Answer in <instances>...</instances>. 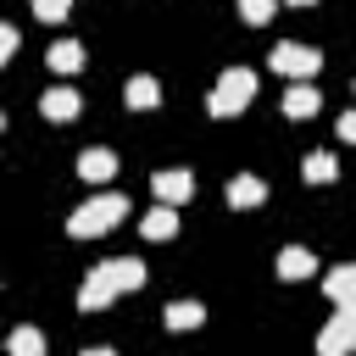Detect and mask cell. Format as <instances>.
<instances>
[{
  "label": "cell",
  "instance_id": "cell-4",
  "mask_svg": "<svg viewBox=\"0 0 356 356\" xmlns=\"http://www.w3.org/2000/svg\"><path fill=\"white\" fill-rule=\"evenodd\" d=\"M111 295H117V284L106 278V267H95V273L83 278V289H78V312H100Z\"/></svg>",
  "mask_w": 356,
  "mask_h": 356
},
{
  "label": "cell",
  "instance_id": "cell-25",
  "mask_svg": "<svg viewBox=\"0 0 356 356\" xmlns=\"http://www.w3.org/2000/svg\"><path fill=\"white\" fill-rule=\"evenodd\" d=\"M289 6H312V0H289Z\"/></svg>",
  "mask_w": 356,
  "mask_h": 356
},
{
  "label": "cell",
  "instance_id": "cell-12",
  "mask_svg": "<svg viewBox=\"0 0 356 356\" xmlns=\"http://www.w3.org/2000/svg\"><path fill=\"white\" fill-rule=\"evenodd\" d=\"M323 289H328L334 306H339V300H356V261H350V267H334V273L323 278Z\"/></svg>",
  "mask_w": 356,
  "mask_h": 356
},
{
  "label": "cell",
  "instance_id": "cell-24",
  "mask_svg": "<svg viewBox=\"0 0 356 356\" xmlns=\"http://www.w3.org/2000/svg\"><path fill=\"white\" fill-rule=\"evenodd\" d=\"M339 317H345V323L356 328V300H339Z\"/></svg>",
  "mask_w": 356,
  "mask_h": 356
},
{
  "label": "cell",
  "instance_id": "cell-3",
  "mask_svg": "<svg viewBox=\"0 0 356 356\" xmlns=\"http://www.w3.org/2000/svg\"><path fill=\"white\" fill-rule=\"evenodd\" d=\"M317 67H323V56L312 44H278L273 50V72H284V78H317Z\"/></svg>",
  "mask_w": 356,
  "mask_h": 356
},
{
  "label": "cell",
  "instance_id": "cell-10",
  "mask_svg": "<svg viewBox=\"0 0 356 356\" xmlns=\"http://www.w3.org/2000/svg\"><path fill=\"white\" fill-rule=\"evenodd\" d=\"M261 200H267V184H261V178H234V184H228V206L245 211V206H261Z\"/></svg>",
  "mask_w": 356,
  "mask_h": 356
},
{
  "label": "cell",
  "instance_id": "cell-19",
  "mask_svg": "<svg viewBox=\"0 0 356 356\" xmlns=\"http://www.w3.org/2000/svg\"><path fill=\"white\" fill-rule=\"evenodd\" d=\"M273 11H278V0H239V17H245L250 28H261V22H273Z\"/></svg>",
  "mask_w": 356,
  "mask_h": 356
},
{
  "label": "cell",
  "instance_id": "cell-7",
  "mask_svg": "<svg viewBox=\"0 0 356 356\" xmlns=\"http://www.w3.org/2000/svg\"><path fill=\"white\" fill-rule=\"evenodd\" d=\"M111 172H117V156L111 150H83L78 156V178H89V184H106Z\"/></svg>",
  "mask_w": 356,
  "mask_h": 356
},
{
  "label": "cell",
  "instance_id": "cell-1",
  "mask_svg": "<svg viewBox=\"0 0 356 356\" xmlns=\"http://www.w3.org/2000/svg\"><path fill=\"white\" fill-rule=\"evenodd\" d=\"M250 95H256V72H250V67H228V72L217 78V89L206 95V111H211V117H234V111L250 106Z\"/></svg>",
  "mask_w": 356,
  "mask_h": 356
},
{
  "label": "cell",
  "instance_id": "cell-11",
  "mask_svg": "<svg viewBox=\"0 0 356 356\" xmlns=\"http://www.w3.org/2000/svg\"><path fill=\"white\" fill-rule=\"evenodd\" d=\"M139 228H145V239H172V234H178V211L161 200V206H156V211H150Z\"/></svg>",
  "mask_w": 356,
  "mask_h": 356
},
{
  "label": "cell",
  "instance_id": "cell-20",
  "mask_svg": "<svg viewBox=\"0 0 356 356\" xmlns=\"http://www.w3.org/2000/svg\"><path fill=\"white\" fill-rule=\"evenodd\" d=\"M11 350H17V356H39V350H44V334H39V328H17V334H11Z\"/></svg>",
  "mask_w": 356,
  "mask_h": 356
},
{
  "label": "cell",
  "instance_id": "cell-13",
  "mask_svg": "<svg viewBox=\"0 0 356 356\" xmlns=\"http://www.w3.org/2000/svg\"><path fill=\"white\" fill-rule=\"evenodd\" d=\"M122 100H128L134 111H150V106L161 100V89H156V78H128V89H122Z\"/></svg>",
  "mask_w": 356,
  "mask_h": 356
},
{
  "label": "cell",
  "instance_id": "cell-9",
  "mask_svg": "<svg viewBox=\"0 0 356 356\" xmlns=\"http://www.w3.org/2000/svg\"><path fill=\"white\" fill-rule=\"evenodd\" d=\"M44 117H50V122L78 117V89H44Z\"/></svg>",
  "mask_w": 356,
  "mask_h": 356
},
{
  "label": "cell",
  "instance_id": "cell-16",
  "mask_svg": "<svg viewBox=\"0 0 356 356\" xmlns=\"http://www.w3.org/2000/svg\"><path fill=\"white\" fill-rule=\"evenodd\" d=\"M312 267H317V261H312V250H300V245H289V250L278 256V273H284V278H306Z\"/></svg>",
  "mask_w": 356,
  "mask_h": 356
},
{
  "label": "cell",
  "instance_id": "cell-15",
  "mask_svg": "<svg viewBox=\"0 0 356 356\" xmlns=\"http://www.w3.org/2000/svg\"><path fill=\"white\" fill-rule=\"evenodd\" d=\"M300 172H306V178H312V184H328V178H334V172H339V161H334V156H328V150H312V156H306V161H300Z\"/></svg>",
  "mask_w": 356,
  "mask_h": 356
},
{
  "label": "cell",
  "instance_id": "cell-22",
  "mask_svg": "<svg viewBox=\"0 0 356 356\" xmlns=\"http://www.w3.org/2000/svg\"><path fill=\"white\" fill-rule=\"evenodd\" d=\"M339 139H345V145H356V106L339 117Z\"/></svg>",
  "mask_w": 356,
  "mask_h": 356
},
{
  "label": "cell",
  "instance_id": "cell-21",
  "mask_svg": "<svg viewBox=\"0 0 356 356\" xmlns=\"http://www.w3.org/2000/svg\"><path fill=\"white\" fill-rule=\"evenodd\" d=\"M28 6H33L39 22H61V17H67V0H28Z\"/></svg>",
  "mask_w": 356,
  "mask_h": 356
},
{
  "label": "cell",
  "instance_id": "cell-23",
  "mask_svg": "<svg viewBox=\"0 0 356 356\" xmlns=\"http://www.w3.org/2000/svg\"><path fill=\"white\" fill-rule=\"evenodd\" d=\"M11 50H17V28H6V22H0V61H6Z\"/></svg>",
  "mask_w": 356,
  "mask_h": 356
},
{
  "label": "cell",
  "instance_id": "cell-14",
  "mask_svg": "<svg viewBox=\"0 0 356 356\" xmlns=\"http://www.w3.org/2000/svg\"><path fill=\"white\" fill-rule=\"evenodd\" d=\"M106 278H111V284H117V295H122V289H139V284H145V267L122 256V261H106Z\"/></svg>",
  "mask_w": 356,
  "mask_h": 356
},
{
  "label": "cell",
  "instance_id": "cell-8",
  "mask_svg": "<svg viewBox=\"0 0 356 356\" xmlns=\"http://www.w3.org/2000/svg\"><path fill=\"white\" fill-rule=\"evenodd\" d=\"M350 345H356V328H350L345 317H334V323L323 328V339H317V350H323V356H339V350H350Z\"/></svg>",
  "mask_w": 356,
  "mask_h": 356
},
{
  "label": "cell",
  "instance_id": "cell-2",
  "mask_svg": "<svg viewBox=\"0 0 356 356\" xmlns=\"http://www.w3.org/2000/svg\"><path fill=\"white\" fill-rule=\"evenodd\" d=\"M128 211V200L122 195H95L89 206H78L72 211V222H67V234L72 239H100L106 228H117V217Z\"/></svg>",
  "mask_w": 356,
  "mask_h": 356
},
{
  "label": "cell",
  "instance_id": "cell-17",
  "mask_svg": "<svg viewBox=\"0 0 356 356\" xmlns=\"http://www.w3.org/2000/svg\"><path fill=\"white\" fill-rule=\"evenodd\" d=\"M78 61H83V44H78V39H61V44L50 50V67H56V72H78Z\"/></svg>",
  "mask_w": 356,
  "mask_h": 356
},
{
  "label": "cell",
  "instance_id": "cell-5",
  "mask_svg": "<svg viewBox=\"0 0 356 356\" xmlns=\"http://www.w3.org/2000/svg\"><path fill=\"white\" fill-rule=\"evenodd\" d=\"M156 195L167 200V206H184L189 195H195V178L178 167V172H156Z\"/></svg>",
  "mask_w": 356,
  "mask_h": 356
},
{
  "label": "cell",
  "instance_id": "cell-6",
  "mask_svg": "<svg viewBox=\"0 0 356 356\" xmlns=\"http://www.w3.org/2000/svg\"><path fill=\"white\" fill-rule=\"evenodd\" d=\"M317 106H323V95L312 89V78H300V83L284 95V111H289V117H317Z\"/></svg>",
  "mask_w": 356,
  "mask_h": 356
},
{
  "label": "cell",
  "instance_id": "cell-18",
  "mask_svg": "<svg viewBox=\"0 0 356 356\" xmlns=\"http://www.w3.org/2000/svg\"><path fill=\"white\" fill-rule=\"evenodd\" d=\"M200 317H206V312H200L195 300H172V306H167V328H172V334H178V328H195Z\"/></svg>",
  "mask_w": 356,
  "mask_h": 356
}]
</instances>
